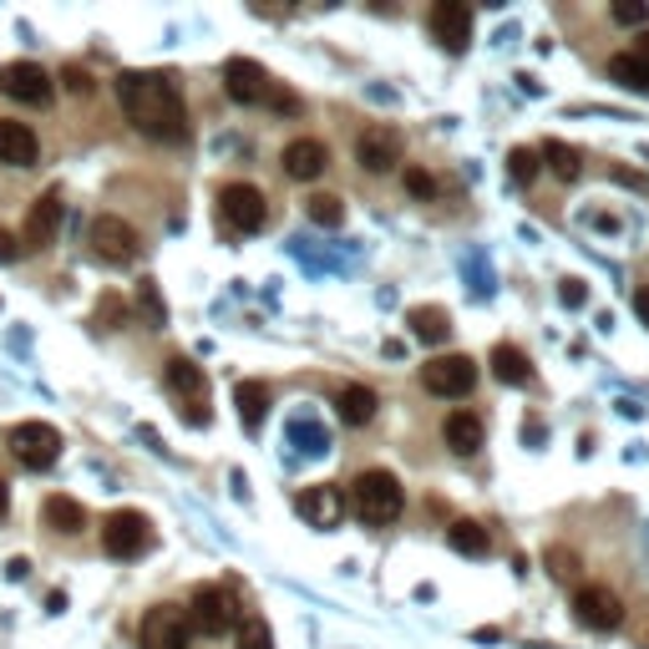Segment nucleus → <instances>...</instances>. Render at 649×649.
I'll return each mask as SVG.
<instances>
[{
  "mask_svg": "<svg viewBox=\"0 0 649 649\" xmlns=\"http://www.w3.org/2000/svg\"><path fill=\"white\" fill-rule=\"evenodd\" d=\"M118 102L122 112L133 118V127L152 143H188V107H183V91H177L173 76L162 72H122L118 76Z\"/></svg>",
  "mask_w": 649,
  "mask_h": 649,
  "instance_id": "f257e3e1",
  "label": "nucleus"
},
{
  "mask_svg": "<svg viewBox=\"0 0 649 649\" xmlns=\"http://www.w3.org/2000/svg\"><path fill=\"white\" fill-rule=\"evenodd\" d=\"M351 502H355V517L370 523V528H385V523H396L401 507H406V492H401L396 473H385V467H370L351 482Z\"/></svg>",
  "mask_w": 649,
  "mask_h": 649,
  "instance_id": "f03ea898",
  "label": "nucleus"
},
{
  "mask_svg": "<svg viewBox=\"0 0 649 649\" xmlns=\"http://www.w3.org/2000/svg\"><path fill=\"white\" fill-rule=\"evenodd\" d=\"M219 223L223 234H259L269 223V204L254 183H223L219 188Z\"/></svg>",
  "mask_w": 649,
  "mask_h": 649,
  "instance_id": "7ed1b4c3",
  "label": "nucleus"
},
{
  "mask_svg": "<svg viewBox=\"0 0 649 649\" xmlns=\"http://www.w3.org/2000/svg\"><path fill=\"white\" fill-rule=\"evenodd\" d=\"M152 543H158V532H152L148 513H137V507H118V513H107L102 548L112 553V559H143Z\"/></svg>",
  "mask_w": 649,
  "mask_h": 649,
  "instance_id": "20e7f679",
  "label": "nucleus"
},
{
  "mask_svg": "<svg viewBox=\"0 0 649 649\" xmlns=\"http://www.w3.org/2000/svg\"><path fill=\"white\" fill-rule=\"evenodd\" d=\"M238 599L234 589H223V584H208V589H193V604H188V624L198 629V635L219 639L229 635V629H238Z\"/></svg>",
  "mask_w": 649,
  "mask_h": 649,
  "instance_id": "39448f33",
  "label": "nucleus"
},
{
  "mask_svg": "<svg viewBox=\"0 0 649 649\" xmlns=\"http://www.w3.org/2000/svg\"><path fill=\"white\" fill-rule=\"evenodd\" d=\"M5 446H11V457L26 467V473H46V467H57L61 457V431L46 427V421H21V427L5 431Z\"/></svg>",
  "mask_w": 649,
  "mask_h": 649,
  "instance_id": "423d86ee",
  "label": "nucleus"
},
{
  "mask_svg": "<svg viewBox=\"0 0 649 649\" xmlns=\"http://www.w3.org/2000/svg\"><path fill=\"white\" fill-rule=\"evenodd\" d=\"M162 381H168V391L183 401V421H188V427L204 421L208 427V376H204V366H193L188 355H173V360L162 366Z\"/></svg>",
  "mask_w": 649,
  "mask_h": 649,
  "instance_id": "0eeeda50",
  "label": "nucleus"
},
{
  "mask_svg": "<svg viewBox=\"0 0 649 649\" xmlns=\"http://www.w3.org/2000/svg\"><path fill=\"white\" fill-rule=\"evenodd\" d=\"M421 385H427L431 396H446V401H457V396H473V385H477V360L473 355H431L427 366H421Z\"/></svg>",
  "mask_w": 649,
  "mask_h": 649,
  "instance_id": "6e6552de",
  "label": "nucleus"
},
{
  "mask_svg": "<svg viewBox=\"0 0 649 649\" xmlns=\"http://www.w3.org/2000/svg\"><path fill=\"white\" fill-rule=\"evenodd\" d=\"M223 91H229L234 102H244V107H269L274 102V82H269V72L249 57L223 61Z\"/></svg>",
  "mask_w": 649,
  "mask_h": 649,
  "instance_id": "1a4fd4ad",
  "label": "nucleus"
},
{
  "mask_svg": "<svg viewBox=\"0 0 649 649\" xmlns=\"http://www.w3.org/2000/svg\"><path fill=\"white\" fill-rule=\"evenodd\" d=\"M87 244H91V254H97L102 265H133V259H137V229H133V223H122L118 213L91 219Z\"/></svg>",
  "mask_w": 649,
  "mask_h": 649,
  "instance_id": "9d476101",
  "label": "nucleus"
},
{
  "mask_svg": "<svg viewBox=\"0 0 649 649\" xmlns=\"http://www.w3.org/2000/svg\"><path fill=\"white\" fill-rule=\"evenodd\" d=\"M427 30L442 51L462 57V51L473 46V5H462V0H437L431 15H427Z\"/></svg>",
  "mask_w": 649,
  "mask_h": 649,
  "instance_id": "9b49d317",
  "label": "nucleus"
},
{
  "mask_svg": "<svg viewBox=\"0 0 649 649\" xmlns=\"http://www.w3.org/2000/svg\"><path fill=\"white\" fill-rule=\"evenodd\" d=\"M574 614L584 629H599V635H609V629H620L624 624V599L609 584H584V589L574 593Z\"/></svg>",
  "mask_w": 649,
  "mask_h": 649,
  "instance_id": "f8f14e48",
  "label": "nucleus"
},
{
  "mask_svg": "<svg viewBox=\"0 0 649 649\" xmlns=\"http://www.w3.org/2000/svg\"><path fill=\"white\" fill-rule=\"evenodd\" d=\"M143 649H188L193 639V624H188V609L177 604H158L143 614Z\"/></svg>",
  "mask_w": 649,
  "mask_h": 649,
  "instance_id": "ddd939ff",
  "label": "nucleus"
},
{
  "mask_svg": "<svg viewBox=\"0 0 649 649\" xmlns=\"http://www.w3.org/2000/svg\"><path fill=\"white\" fill-rule=\"evenodd\" d=\"M0 91H5L11 102L46 107L57 87H51V76H46V66H36V61H11V66H0Z\"/></svg>",
  "mask_w": 649,
  "mask_h": 649,
  "instance_id": "4468645a",
  "label": "nucleus"
},
{
  "mask_svg": "<svg viewBox=\"0 0 649 649\" xmlns=\"http://www.w3.org/2000/svg\"><path fill=\"white\" fill-rule=\"evenodd\" d=\"M401 148H406V143H401L396 127L376 122V127H366V133L355 137V162H360L366 173L381 177V173H391V168L401 162Z\"/></svg>",
  "mask_w": 649,
  "mask_h": 649,
  "instance_id": "2eb2a0df",
  "label": "nucleus"
},
{
  "mask_svg": "<svg viewBox=\"0 0 649 649\" xmlns=\"http://www.w3.org/2000/svg\"><path fill=\"white\" fill-rule=\"evenodd\" d=\"M295 513L310 523V528H340V517H345V492L330 482L320 487H305L295 498Z\"/></svg>",
  "mask_w": 649,
  "mask_h": 649,
  "instance_id": "dca6fc26",
  "label": "nucleus"
},
{
  "mask_svg": "<svg viewBox=\"0 0 649 649\" xmlns=\"http://www.w3.org/2000/svg\"><path fill=\"white\" fill-rule=\"evenodd\" d=\"M284 177H295V183H315V177L330 168V148H324L320 137H295V143H284Z\"/></svg>",
  "mask_w": 649,
  "mask_h": 649,
  "instance_id": "f3484780",
  "label": "nucleus"
},
{
  "mask_svg": "<svg viewBox=\"0 0 649 649\" xmlns=\"http://www.w3.org/2000/svg\"><path fill=\"white\" fill-rule=\"evenodd\" d=\"M61 193L46 188L36 204H30V219H26V244L30 249H46V244H57V229H61Z\"/></svg>",
  "mask_w": 649,
  "mask_h": 649,
  "instance_id": "a211bd4d",
  "label": "nucleus"
},
{
  "mask_svg": "<svg viewBox=\"0 0 649 649\" xmlns=\"http://www.w3.org/2000/svg\"><path fill=\"white\" fill-rule=\"evenodd\" d=\"M36 152H41V143H36V133H30L26 122L0 118V162L5 168H30Z\"/></svg>",
  "mask_w": 649,
  "mask_h": 649,
  "instance_id": "6ab92c4d",
  "label": "nucleus"
},
{
  "mask_svg": "<svg viewBox=\"0 0 649 649\" xmlns=\"http://www.w3.org/2000/svg\"><path fill=\"white\" fill-rule=\"evenodd\" d=\"M41 513H46V528L61 532V538H76V532L87 528V507L76 498H66V492H51Z\"/></svg>",
  "mask_w": 649,
  "mask_h": 649,
  "instance_id": "aec40b11",
  "label": "nucleus"
},
{
  "mask_svg": "<svg viewBox=\"0 0 649 649\" xmlns=\"http://www.w3.org/2000/svg\"><path fill=\"white\" fill-rule=\"evenodd\" d=\"M609 82L624 91H635V97H649V57H639V51L609 57Z\"/></svg>",
  "mask_w": 649,
  "mask_h": 649,
  "instance_id": "412c9836",
  "label": "nucleus"
},
{
  "mask_svg": "<svg viewBox=\"0 0 649 649\" xmlns=\"http://www.w3.org/2000/svg\"><path fill=\"white\" fill-rule=\"evenodd\" d=\"M446 446L457 452V457H473L477 446H482V416L477 412H452L446 416V427H442Z\"/></svg>",
  "mask_w": 649,
  "mask_h": 649,
  "instance_id": "4be33fe9",
  "label": "nucleus"
},
{
  "mask_svg": "<svg viewBox=\"0 0 649 649\" xmlns=\"http://www.w3.org/2000/svg\"><path fill=\"white\" fill-rule=\"evenodd\" d=\"M234 406H238V421L244 431H259L269 416V385L265 381H238L234 385Z\"/></svg>",
  "mask_w": 649,
  "mask_h": 649,
  "instance_id": "5701e85b",
  "label": "nucleus"
},
{
  "mask_svg": "<svg viewBox=\"0 0 649 649\" xmlns=\"http://www.w3.org/2000/svg\"><path fill=\"white\" fill-rule=\"evenodd\" d=\"M492 376H498L502 385H532V360L517 345H492Z\"/></svg>",
  "mask_w": 649,
  "mask_h": 649,
  "instance_id": "b1692460",
  "label": "nucleus"
},
{
  "mask_svg": "<svg viewBox=\"0 0 649 649\" xmlns=\"http://www.w3.org/2000/svg\"><path fill=\"white\" fill-rule=\"evenodd\" d=\"M406 324H412V335L427 340V345H442V340L452 335V315H446L442 305H416V310H406Z\"/></svg>",
  "mask_w": 649,
  "mask_h": 649,
  "instance_id": "393cba45",
  "label": "nucleus"
},
{
  "mask_svg": "<svg viewBox=\"0 0 649 649\" xmlns=\"http://www.w3.org/2000/svg\"><path fill=\"white\" fill-rule=\"evenodd\" d=\"M446 543L457 548L462 559H487V553H492V538H487V528L473 523V517H457V523L446 528Z\"/></svg>",
  "mask_w": 649,
  "mask_h": 649,
  "instance_id": "a878e982",
  "label": "nucleus"
},
{
  "mask_svg": "<svg viewBox=\"0 0 649 649\" xmlns=\"http://www.w3.org/2000/svg\"><path fill=\"white\" fill-rule=\"evenodd\" d=\"M335 412L345 427H366L370 416H376V391H370V385H345L335 396Z\"/></svg>",
  "mask_w": 649,
  "mask_h": 649,
  "instance_id": "bb28decb",
  "label": "nucleus"
},
{
  "mask_svg": "<svg viewBox=\"0 0 649 649\" xmlns=\"http://www.w3.org/2000/svg\"><path fill=\"white\" fill-rule=\"evenodd\" d=\"M538 158L553 168V177H563V183H574L578 173H584V152L568 148V143H559V137H548L543 148H538Z\"/></svg>",
  "mask_w": 649,
  "mask_h": 649,
  "instance_id": "cd10ccee",
  "label": "nucleus"
},
{
  "mask_svg": "<svg viewBox=\"0 0 649 649\" xmlns=\"http://www.w3.org/2000/svg\"><path fill=\"white\" fill-rule=\"evenodd\" d=\"M305 204H310V219L324 223V229H340V223H345V204H340L335 193H310Z\"/></svg>",
  "mask_w": 649,
  "mask_h": 649,
  "instance_id": "c85d7f7f",
  "label": "nucleus"
},
{
  "mask_svg": "<svg viewBox=\"0 0 649 649\" xmlns=\"http://www.w3.org/2000/svg\"><path fill=\"white\" fill-rule=\"evenodd\" d=\"M137 310H143V320H148L152 330L168 324V305H162V295H158V284H152V280L137 284Z\"/></svg>",
  "mask_w": 649,
  "mask_h": 649,
  "instance_id": "c756f323",
  "label": "nucleus"
},
{
  "mask_svg": "<svg viewBox=\"0 0 649 649\" xmlns=\"http://www.w3.org/2000/svg\"><path fill=\"white\" fill-rule=\"evenodd\" d=\"M538 168H543L538 148H513V152H507V177H513V183H523V188L538 177Z\"/></svg>",
  "mask_w": 649,
  "mask_h": 649,
  "instance_id": "7c9ffc66",
  "label": "nucleus"
},
{
  "mask_svg": "<svg viewBox=\"0 0 649 649\" xmlns=\"http://www.w3.org/2000/svg\"><path fill=\"white\" fill-rule=\"evenodd\" d=\"M290 431H295V442L305 446L310 457H320V452H330V431H324V427H315L310 416H299V421H295V427H290Z\"/></svg>",
  "mask_w": 649,
  "mask_h": 649,
  "instance_id": "2f4dec72",
  "label": "nucleus"
},
{
  "mask_svg": "<svg viewBox=\"0 0 649 649\" xmlns=\"http://www.w3.org/2000/svg\"><path fill=\"white\" fill-rule=\"evenodd\" d=\"M238 649H274L269 624L265 620H244V629H238Z\"/></svg>",
  "mask_w": 649,
  "mask_h": 649,
  "instance_id": "473e14b6",
  "label": "nucleus"
},
{
  "mask_svg": "<svg viewBox=\"0 0 649 649\" xmlns=\"http://www.w3.org/2000/svg\"><path fill=\"white\" fill-rule=\"evenodd\" d=\"M122 320H127V305H122V295H102V299H97V324H102V330H118Z\"/></svg>",
  "mask_w": 649,
  "mask_h": 649,
  "instance_id": "72a5a7b5",
  "label": "nucleus"
},
{
  "mask_svg": "<svg viewBox=\"0 0 649 649\" xmlns=\"http://www.w3.org/2000/svg\"><path fill=\"white\" fill-rule=\"evenodd\" d=\"M614 21H620V26H645L649 5L645 0H614Z\"/></svg>",
  "mask_w": 649,
  "mask_h": 649,
  "instance_id": "f704fd0d",
  "label": "nucleus"
},
{
  "mask_svg": "<svg viewBox=\"0 0 649 649\" xmlns=\"http://www.w3.org/2000/svg\"><path fill=\"white\" fill-rule=\"evenodd\" d=\"M61 87L72 91V97H91V76H87V66H61Z\"/></svg>",
  "mask_w": 649,
  "mask_h": 649,
  "instance_id": "c9c22d12",
  "label": "nucleus"
},
{
  "mask_svg": "<svg viewBox=\"0 0 649 649\" xmlns=\"http://www.w3.org/2000/svg\"><path fill=\"white\" fill-rule=\"evenodd\" d=\"M548 568H553V578H574L578 574V553H568V548H548Z\"/></svg>",
  "mask_w": 649,
  "mask_h": 649,
  "instance_id": "e433bc0d",
  "label": "nucleus"
},
{
  "mask_svg": "<svg viewBox=\"0 0 649 649\" xmlns=\"http://www.w3.org/2000/svg\"><path fill=\"white\" fill-rule=\"evenodd\" d=\"M406 193H416V198H437V177L421 173V168H406Z\"/></svg>",
  "mask_w": 649,
  "mask_h": 649,
  "instance_id": "4c0bfd02",
  "label": "nucleus"
},
{
  "mask_svg": "<svg viewBox=\"0 0 649 649\" xmlns=\"http://www.w3.org/2000/svg\"><path fill=\"white\" fill-rule=\"evenodd\" d=\"M559 299L568 305V310H584V299H589V290H584V280H563V284H559Z\"/></svg>",
  "mask_w": 649,
  "mask_h": 649,
  "instance_id": "58836bf2",
  "label": "nucleus"
},
{
  "mask_svg": "<svg viewBox=\"0 0 649 649\" xmlns=\"http://www.w3.org/2000/svg\"><path fill=\"white\" fill-rule=\"evenodd\" d=\"M21 254H26V244H21V238H15L11 229H0V265H15Z\"/></svg>",
  "mask_w": 649,
  "mask_h": 649,
  "instance_id": "ea45409f",
  "label": "nucleus"
},
{
  "mask_svg": "<svg viewBox=\"0 0 649 649\" xmlns=\"http://www.w3.org/2000/svg\"><path fill=\"white\" fill-rule=\"evenodd\" d=\"M614 183H624V188H635V193H645V188H649V177L629 173V168H614Z\"/></svg>",
  "mask_w": 649,
  "mask_h": 649,
  "instance_id": "a19ab883",
  "label": "nucleus"
},
{
  "mask_svg": "<svg viewBox=\"0 0 649 649\" xmlns=\"http://www.w3.org/2000/svg\"><path fill=\"white\" fill-rule=\"evenodd\" d=\"M635 310H639V320L649 324V284H639L635 290Z\"/></svg>",
  "mask_w": 649,
  "mask_h": 649,
  "instance_id": "79ce46f5",
  "label": "nucleus"
},
{
  "mask_svg": "<svg viewBox=\"0 0 649 649\" xmlns=\"http://www.w3.org/2000/svg\"><path fill=\"white\" fill-rule=\"evenodd\" d=\"M5 507H11V487L0 482V517H5Z\"/></svg>",
  "mask_w": 649,
  "mask_h": 649,
  "instance_id": "37998d69",
  "label": "nucleus"
},
{
  "mask_svg": "<svg viewBox=\"0 0 649 649\" xmlns=\"http://www.w3.org/2000/svg\"><path fill=\"white\" fill-rule=\"evenodd\" d=\"M635 51H639V57H649V30H645V36H639V46H635Z\"/></svg>",
  "mask_w": 649,
  "mask_h": 649,
  "instance_id": "c03bdc74",
  "label": "nucleus"
}]
</instances>
